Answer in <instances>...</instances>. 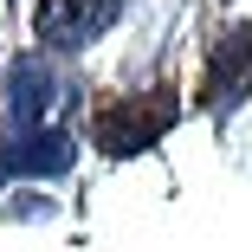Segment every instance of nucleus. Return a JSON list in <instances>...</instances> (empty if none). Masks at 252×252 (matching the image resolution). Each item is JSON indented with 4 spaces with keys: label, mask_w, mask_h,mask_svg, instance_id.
Wrapping results in <instances>:
<instances>
[{
    "label": "nucleus",
    "mask_w": 252,
    "mask_h": 252,
    "mask_svg": "<svg viewBox=\"0 0 252 252\" xmlns=\"http://www.w3.org/2000/svg\"><path fill=\"white\" fill-rule=\"evenodd\" d=\"M175 123V91L156 84V91H142V97H123V104H104L91 123V136L110 149V156H136V149H149L162 129Z\"/></svg>",
    "instance_id": "1"
},
{
    "label": "nucleus",
    "mask_w": 252,
    "mask_h": 252,
    "mask_svg": "<svg viewBox=\"0 0 252 252\" xmlns=\"http://www.w3.org/2000/svg\"><path fill=\"white\" fill-rule=\"evenodd\" d=\"M252 78V39L239 26H226V39L214 45V71H207V104H220V97H239Z\"/></svg>",
    "instance_id": "2"
},
{
    "label": "nucleus",
    "mask_w": 252,
    "mask_h": 252,
    "mask_svg": "<svg viewBox=\"0 0 252 252\" xmlns=\"http://www.w3.org/2000/svg\"><path fill=\"white\" fill-rule=\"evenodd\" d=\"M104 13H110V0H45L39 7V32L45 39H84Z\"/></svg>",
    "instance_id": "3"
},
{
    "label": "nucleus",
    "mask_w": 252,
    "mask_h": 252,
    "mask_svg": "<svg viewBox=\"0 0 252 252\" xmlns=\"http://www.w3.org/2000/svg\"><path fill=\"white\" fill-rule=\"evenodd\" d=\"M65 162V136H32L26 149H0V168H59Z\"/></svg>",
    "instance_id": "4"
}]
</instances>
